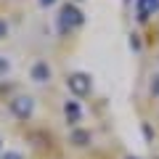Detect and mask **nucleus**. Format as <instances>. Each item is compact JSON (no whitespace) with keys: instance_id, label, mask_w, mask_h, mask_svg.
Returning a JSON list of instances; mask_svg holds the SVG:
<instances>
[{"instance_id":"nucleus-1","label":"nucleus","mask_w":159,"mask_h":159,"mask_svg":"<svg viewBox=\"0 0 159 159\" xmlns=\"http://www.w3.org/2000/svg\"><path fill=\"white\" fill-rule=\"evenodd\" d=\"M82 21H85L82 11H80L77 6H69V3L61 8V13H58V29H61V32H69V29L82 27Z\"/></svg>"},{"instance_id":"nucleus-2","label":"nucleus","mask_w":159,"mask_h":159,"mask_svg":"<svg viewBox=\"0 0 159 159\" xmlns=\"http://www.w3.org/2000/svg\"><path fill=\"white\" fill-rule=\"evenodd\" d=\"M66 88L74 93V96H88L90 88H93V82H90V77H88L85 72H74V74L66 77Z\"/></svg>"},{"instance_id":"nucleus-3","label":"nucleus","mask_w":159,"mask_h":159,"mask_svg":"<svg viewBox=\"0 0 159 159\" xmlns=\"http://www.w3.org/2000/svg\"><path fill=\"white\" fill-rule=\"evenodd\" d=\"M11 111L16 114L19 119H29V117H32V111H34V101L29 96H16L11 101Z\"/></svg>"},{"instance_id":"nucleus-4","label":"nucleus","mask_w":159,"mask_h":159,"mask_svg":"<svg viewBox=\"0 0 159 159\" xmlns=\"http://www.w3.org/2000/svg\"><path fill=\"white\" fill-rule=\"evenodd\" d=\"M154 11H159V0H135V13L141 21H146Z\"/></svg>"},{"instance_id":"nucleus-5","label":"nucleus","mask_w":159,"mask_h":159,"mask_svg":"<svg viewBox=\"0 0 159 159\" xmlns=\"http://www.w3.org/2000/svg\"><path fill=\"white\" fill-rule=\"evenodd\" d=\"M32 80L34 82H48V80H51V66H48L45 61H37L32 66Z\"/></svg>"},{"instance_id":"nucleus-6","label":"nucleus","mask_w":159,"mask_h":159,"mask_svg":"<svg viewBox=\"0 0 159 159\" xmlns=\"http://www.w3.org/2000/svg\"><path fill=\"white\" fill-rule=\"evenodd\" d=\"M64 114H66V122L77 125L80 117H82V111H80V103H77V101H66V103H64Z\"/></svg>"},{"instance_id":"nucleus-7","label":"nucleus","mask_w":159,"mask_h":159,"mask_svg":"<svg viewBox=\"0 0 159 159\" xmlns=\"http://www.w3.org/2000/svg\"><path fill=\"white\" fill-rule=\"evenodd\" d=\"M69 141H72L74 146H88V143H90V133L88 130H72Z\"/></svg>"},{"instance_id":"nucleus-8","label":"nucleus","mask_w":159,"mask_h":159,"mask_svg":"<svg viewBox=\"0 0 159 159\" xmlns=\"http://www.w3.org/2000/svg\"><path fill=\"white\" fill-rule=\"evenodd\" d=\"M151 96H159V74L151 77Z\"/></svg>"},{"instance_id":"nucleus-9","label":"nucleus","mask_w":159,"mask_h":159,"mask_svg":"<svg viewBox=\"0 0 159 159\" xmlns=\"http://www.w3.org/2000/svg\"><path fill=\"white\" fill-rule=\"evenodd\" d=\"M0 159H24L19 151H6V154H0Z\"/></svg>"},{"instance_id":"nucleus-10","label":"nucleus","mask_w":159,"mask_h":159,"mask_svg":"<svg viewBox=\"0 0 159 159\" xmlns=\"http://www.w3.org/2000/svg\"><path fill=\"white\" fill-rule=\"evenodd\" d=\"M6 34H8V24H6V21H3V19H0V40L6 37Z\"/></svg>"},{"instance_id":"nucleus-11","label":"nucleus","mask_w":159,"mask_h":159,"mask_svg":"<svg viewBox=\"0 0 159 159\" xmlns=\"http://www.w3.org/2000/svg\"><path fill=\"white\" fill-rule=\"evenodd\" d=\"M0 72H8V61H3V58H0Z\"/></svg>"},{"instance_id":"nucleus-12","label":"nucleus","mask_w":159,"mask_h":159,"mask_svg":"<svg viewBox=\"0 0 159 159\" xmlns=\"http://www.w3.org/2000/svg\"><path fill=\"white\" fill-rule=\"evenodd\" d=\"M40 6H53V3H56V0H37Z\"/></svg>"},{"instance_id":"nucleus-13","label":"nucleus","mask_w":159,"mask_h":159,"mask_svg":"<svg viewBox=\"0 0 159 159\" xmlns=\"http://www.w3.org/2000/svg\"><path fill=\"white\" fill-rule=\"evenodd\" d=\"M127 159H138V157H127Z\"/></svg>"},{"instance_id":"nucleus-14","label":"nucleus","mask_w":159,"mask_h":159,"mask_svg":"<svg viewBox=\"0 0 159 159\" xmlns=\"http://www.w3.org/2000/svg\"><path fill=\"white\" fill-rule=\"evenodd\" d=\"M0 146H3V141H0Z\"/></svg>"}]
</instances>
